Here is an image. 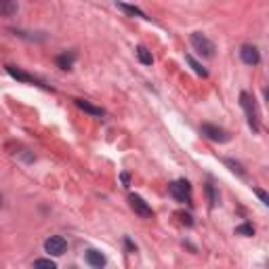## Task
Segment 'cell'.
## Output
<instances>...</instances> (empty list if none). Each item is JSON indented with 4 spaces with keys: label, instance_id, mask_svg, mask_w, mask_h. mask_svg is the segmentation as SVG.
Returning <instances> with one entry per match:
<instances>
[{
    "label": "cell",
    "instance_id": "6da1fadb",
    "mask_svg": "<svg viewBox=\"0 0 269 269\" xmlns=\"http://www.w3.org/2000/svg\"><path fill=\"white\" fill-rule=\"evenodd\" d=\"M240 103H242V107H244L246 116H248V127L253 129L255 133H259V114H257L255 99L250 97L248 93H242V95H240Z\"/></svg>",
    "mask_w": 269,
    "mask_h": 269
},
{
    "label": "cell",
    "instance_id": "7a4b0ae2",
    "mask_svg": "<svg viewBox=\"0 0 269 269\" xmlns=\"http://www.w3.org/2000/svg\"><path fill=\"white\" fill-rule=\"evenodd\" d=\"M168 191H170V195H173L177 202H187V204H191V185L185 181V179L173 181L168 185Z\"/></svg>",
    "mask_w": 269,
    "mask_h": 269
},
{
    "label": "cell",
    "instance_id": "3957f363",
    "mask_svg": "<svg viewBox=\"0 0 269 269\" xmlns=\"http://www.w3.org/2000/svg\"><path fill=\"white\" fill-rule=\"evenodd\" d=\"M191 46L198 51L202 57H206V59L214 57V44H212V40L206 38L202 32H193L191 34Z\"/></svg>",
    "mask_w": 269,
    "mask_h": 269
},
{
    "label": "cell",
    "instance_id": "277c9868",
    "mask_svg": "<svg viewBox=\"0 0 269 269\" xmlns=\"http://www.w3.org/2000/svg\"><path fill=\"white\" fill-rule=\"evenodd\" d=\"M200 131H202V135H204L206 139H210V141H214V143H227V141H229V133H227L225 129L217 127V124L206 122V124H202Z\"/></svg>",
    "mask_w": 269,
    "mask_h": 269
},
{
    "label": "cell",
    "instance_id": "5b68a950",
    "mask_svg": "<svg viewBox=\"0 0 269 269\" xmlns=\"http://www.w3.org/2000/svg\"><path fill=\"white\" fill-rule=\"evenodd\" d=\"M129 204H131V208L135 210V214H139L141 219H152L154 217V210H152V206L141 198V195H135V193H131L129 195Z\"/></svg>",
    "mask_w": 269,
    "mask_h": 269
},
{
    "label": "cell",
    "instance_id": "8992f818",
    "mask_svg": "<svg viewBox=\"0 0 269 269\" xmlns=\"http://www.w3.org/2000/svg\"><path fill=\"white\" fill-rule=\"evenodd\" d=\"M44 250H46L48 255H53V257H61L65 250H67V242L61 236H51L44 242Z\"/></svg>",
    "mask_w": 269,
    "mask_h": 269
},
{
    "label": "cell",
    "instance_id": "52a82bcc",
    "mask_svg": "<svg viewBox=\"0 0 269 269\" xmlns=\"http://www.w3.org/2000/svg\"><path fill=\"white\" fill-rule=\"evenodd\" d=\"M240 57H242V61H244L246 65H257V63L261 61V53H259V48L253 46V44H244V46L240 48Z\"/></svg>",
    "mask_w": 269,
    "mask_h": 269
},
{
    "label": "cell",
    "instance_id": "ba28073f",
    "mask_svg": "<svg viewBox=\"0 0 269 269\" xmlns=\"http://www.w3.org/2000/svg\"><path fill=\"white\" fill-rule=\"evenodd\" d=\"M7 71L15 78V80H19V82H34V84H40V86H44L38 78H34V76H30V74H26V71H21L19 67H15V65H7Z\"/></svg>",
    "mask_w": 269,
    "mask_h": 269
},
{
    "label": "cell",
    "instance_id": "9c48e42d",
    "mask_svg": "<svg viewBox=\"0 0 269 269\" xmlns=\"http://www.w3.org/2000/svg\"><path fill=\"white\" fill-rule=\"evenodd\" d=\"M84 259H86L88 265H91V267H97V269L105 265V257L99 253V250H95V248H88L86 255H84Z\"/></svg>",
    "mask_w": 269,
    "mask_h": 269
},
{
    "label": "cell",
    "instance_id": "30bf717a",
    "mask_svg": "<svg viewBox=\"0 0 269 269\" xmlns=\"http://www.w3.org/2000/svg\"><path fill=\"white\" fill-rule=\"evenodd\" d=\"M76 105L80 107L82 112L91 114V116H95V118H103V114H105L101 107H97V105H93V103H88V101H84V99H76Z\"/></svg>",
    "mask_w": 269,
    "mask_h": 269
},
{
    "label": "cell",
    "instance_id": "8fae6325",
    "mask_svg": "<svg viewBox=\"0 0 269 269\" xmlns=\"http://www.w3.org/2000/svg\"><path fill=\"white\" fill-rule=\"evenodd\" d=\"M74 61H76V53L74 51H65V53H61V55L57 57V67H61V69H71V65H74Z\"/></svg>",
    "mask_w": 269,
    "mask_h": 269
},
{
    "label": "cell",
    "instance_id": "7c38bea8",
    "mask_svg": "<svg viewBox=\"0 0 269 269\" xmlns=\"http://www.w3.org/2000/svg\"><path fill=\"white\" fill-rule=\"evenodd\" d=\"M116 7L118 9H122L127 15H133V17H141V19H150V17L143 13L141 9H137V7H133V5H127V3H116Z\"/></svg>",
    "mask_w": 269,
    "mask_h": 269
},
{
    "label": "cell",
    "instance_id": "4fadbf2b",
    "mask_svg": "<svg viewBox=\"0 0 269 269\" xmlns=\"http://www.w3.org/2000/svg\"><path fill=\"white\" fill-rule=\"evenodd\" d=\"M17 13V0H0V15L11 17Z\"/></svg>",
    "mask_w": 269,
    "mask_h": 269
},
{
    "label": "cell",
    "instance_id": "5bb4252c",
    "mask_svg": "<svg viewBox=\"0 0 269 269\" xmlns=\"http://www.w3.org/2000/svg\"><path fill=\"white\" fill-rule=\"evenodd\" d=\"M137 57L143 65H152L154 63V57H152V51H148L145 46H137Z\"/></svg>",
    "mask_w": 269,
    "mask_h": 269
},
{
    "label": "cell",
    "instance_id": "9a60e30c",
    "mask_svg": "<svg viewBox=\"0 0 269 269\" xmlns=\"http://www.w3.org/2000/svg\"><path fill=\"white\" fill-rule=\"evenodd\" d=\"M185 61H187V63L193 67V71H195V74H198V76H202V78H206V76H208V71H206V69H204V67H202L198 61H195L191 55H185Z\"/></svg>",
    "mask_w": 269,
    "mask_h": 269
},
{
    "label": "cell",
    "instance_id": "2e32d148",
    "mask_svg": "<svg viewBox=\"0 0 269 269\" xmlns=\"http://www.w3.org/2000/svg\"><path fill=\"white\" fill-rule=\"evenodd\" d=\"M236 236H244V238H250V236H255V227L250 225V223H244V225L236 227Z\"/></svg>",
    "mask_w": 269,
    "mask_h": 269
},
{
    "label": "cell",
    "instance_id": "e0dca14e",
    "mask_svg": "<svg viewBox=\"0 0 269 269\" xmlns=\"http://www.w3.org/2000/svg\"><path fill=\"white\" fill-rule=\"evenodd\" d=\"M206 195H208V200H210V206H217L219 204V195H217V191H214V187L210 185V183H206Z\"/></svg>",
    "mask_w": 269,
    "mask_h": 269
},
{
    "label": "cell",
    "instance_id": "ac0fdd59",
    "mask_svg": "<svg viewBox=\"0 0 269 269\" xmlns=\"http://www.w3.org/2000/svg\"><path fill=\"white\" fill-rule=\"evenodd\" d=\"M223 162H225V164H227L231 170H234V173H238L240 177H244V168H242V164H240V162H234V160H229V158H225Z\"/></svg>",
    "mask_w": 269,
    "mask_h": 269
},
{
    "label": "cell",
    "instance_id": "d6986e66",
    "mask_svg": "<svg viewBox=\"0 0 269 269\" xmlns=\"http://www.w3.org/2000/svg\"><path fill=\"white\" fill-rule=\"evenodd\" d=\"M34 267H46V269H55V263L51 259H36L34 261Z\"/></svg>",
    "mask_w": 269,
    "mask_h": 269
},
{
    "label": "cell",
    "instance_id": "ffe728a7",
    "mask_svg": "<svg viewBox=\"0 0 269 269\" xmlns=\"http://www.w3.org/2000/svg\"><path fill=\"white\" fill-rule=\"evenodd\" d=\"M255 193H257V195H259V198H261V202H263V204H265V206H267V204H269V195H267V193H265V191H263V189H255Z\"/></svg>",
    "mask_w": 269,
    "mask_h": 269
},
{
    "label": "cell",
    "instance_id": "44dd1931",
    "mask_svg": "<svg viewBox=\"0 0 269 269\" xmlns=\"http://www.w3.org/2000/svg\"><path fill=\"white\" fill-rule=\"evenodd\" d=\"M122 181H124V187H129V175H127V173L122 175Z\"/></svg>",
    "mask_w": 269,
    "mask_h": 269
},
{
    "label": "cell",
    "instance_id": "7402d4cb",
    "mask_svg": "<svg viewBox=\"0 0 269 269\" xmlns=\"http://www.w3.org/2000/svg\"><path fill=\"white\" fill-rule=\"evenodd\" d=\"M0 208H3V193H0Z\"/></svg>",
    "mask_w": 269,
    "mask_h": 269
}]
</instances>
